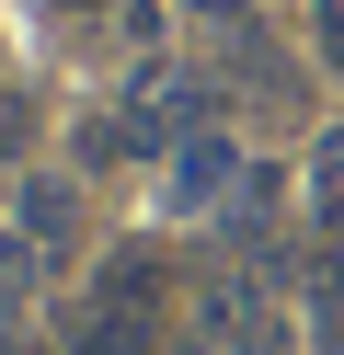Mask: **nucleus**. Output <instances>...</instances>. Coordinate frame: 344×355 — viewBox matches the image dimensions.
Segmentation results:
<instances>
[{"label":"nucleus","instance_id":"nucleus-1","mask_svg":"<svg viewBox=\"0 0 344 355\" xmlns=\"http://www.w3.org/2000/svg\"><path fill=\"white\" fill-rule=\"evenodd\" d=\"M241 184V161H229V138H183V161H172V207H218V195Z\"/></svg>","mask_w":344,"mask_h":355},{"label":"nucleus","instance_id":"nucleus-2","mask_svg":"<svg viewBox=\"0 0 344 355\" xmlns=\"http://www.w3.org/2000/svg\"><path fill=\"white\" fill-rule=\"evenodd\" d=\"M81 355H161V309H104V298H92Z\"/></svg>","mask_w":344,"mask_h":355},{"label":"nucleus","instance_id":"nucleus-3","mask_svg":"<svg viewBox=\"0 0 344 355\" xmlns=\"http://www.w3.org/2000/svg\"><path fill=\"white\" fill-rule=\"evenodd\" d=\"M92 298H104V309H161V252H149V241H138V252H115Z\"/></svg>","mask_w":344,"mask_h":355},{"label":"nucleus","instance_id":"nucleus-4","mask_svg":"<svg viewBox=\"0 0 344 355\" xmlns=\"http://www.w3.org/2000/svg\"><path fill=\"white\" fill-rule=\"evenodd\" d=\"M23 241H35V252H58L69 241V184H23V218H12Z\"/></svg>","mask_w":344,"mask_h":355},{"label":"nucleus","instance_id":"nucleus-5","mask_svg":"<svg viewBox=\"0 0 344 355\" xmlns=\"http://www.w3.org/2000/svg\"><path fill=\"white\" fill-rule=\"evenodd\" d=\"M310 46H321V69L344 80V0H310Z\"/></svg>","mask_w":344,"mask_h":355},{"label":"nucleus","instance_id":"nucleus-6","mask_svg":"<svg viewBox=\"0 0 344 355\" xmlns=\"http://www.w3.org/2000/svg\"><path fill=\"white\" fill-rule=\"evenodd\" d=\"M23 149H35V103L0 92V161H23Z\"/></svg>","mask_w":344,"mask_h":355},{"label":"nucleus","instance_id":"nucleus-7","mask_svg":"<svg viewBox=\"0 0 344 355\" xmlns=\"http://www.w3.org/2000/svg\"><path fill=\"white\" fill-rule=\"evenodd\" d=\"M183 12H241V0H183Z\"/></svg>","mask_w":344,"mask_h":355}]
</instances>
